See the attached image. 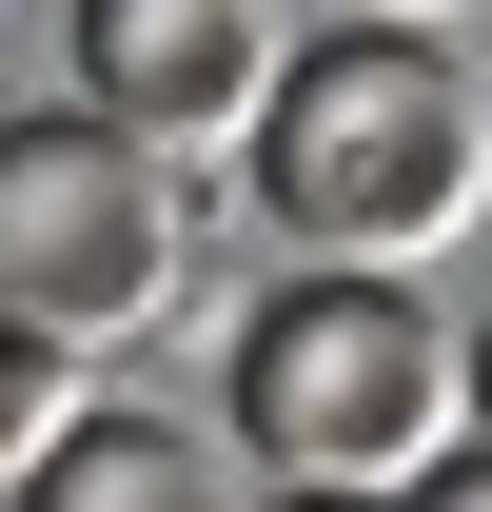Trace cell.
Listing matches in <instances>:
<instances>
[{"instance_id": "obj_1", "label": "cell", "mask_w": 492, "mask_h": 512, "mask_svg": "<svg viewBox=\"0 0 492 512\" xmlns=\"http://www.w3.org/2000/svg\"><path fill=\"white\" fill-rule=\"evenodd\" d=\"M237 178L315 276H414L492 217V79H453L414 20H335V40L276 60Z\"/></svg>"}, {"instance_id": "obj_2", "label": "cell", "mask_w": 492, "mask_h": 512, "mask_svg": "<svg viewBox=\"0 0 492 512\" xmlns=\"http://www.w3.org/2000/svg\"><path fill=\"white\" fill-rule=\"evenodd\" d=\"M276 493H414L433 453L473 434L453 414V316H433L414 276H276L237 316V394H217Z\"/></svg>"}, {"instance_id": "obj_3", "label": "cell", "mask_w": 492, "mask_h": 512, "mask_svg": "<svg viewBox=\"0 0 492 512\" xmlns=\"http://www.w3.org/2000/svg\"><path fill=\"white\" fill-rule=\"evenodd\" d=\"M197 256V178L138 158L119 119H0V335H60V355H119V335L178 316Z\"/></svg>"}, {"instance_id": "obj_4", "label": "cell", "mask_w": 492, "mask_h": 512, "mask_svg": "<svg viewBox=\"0 0 492 512\" xmlns=\"http://www.w3.org/2000/svg\"><path fill=\"white\" fill-rule=\"evenodd\" d=\"M60 20H79V119H119L178 178H217L276 99V60H296L276 0H60Z\"/></svg>"}, {"instance_id": "obj_5", "label": "cell", "mask_w": 492, "mask_h": 512, "mask_svg": "<svg viewBox=\"0 0 492 512\" xmlns=\"http://www.w3.org/2000/svg\"><path fill=\"white\" fill-rule=\"evenodd\" d=\"M0 512H256V493H237V453L178 434V414H79Z\"/></svg>"}, {"instance_id": "obj_6", "label": "cell", "mask_w": 492, "mask_h": 512, "mask_svg": "<svg viewBox=\"0 0 492 512\" xmlns=\"http://www.w3.org/2000/svg\"><path fill=\"white\" fill-rule=\"evenodd\" d=\"M99 414V355H60V335H0V493L40 473V453Z\"/></svg>"}, {"instance_id": "obj_7", "label": "cell", "mask_w": 492, "mask_h": 512, "mask_svg": "<svg viewBox=\"0 0 492 512\" xmlns=\"http://www.w3.org/2000/svg\"><path fill=\"white\" fill-rule=\"evenodd\" d=\"M394 512H492V453L453 434V453H433V473H414V493H394Z\"/></svg>"}, {"instance_id": "obj_8", "label": "cell", "mask_w": 492, "mask_h": 512, "mask_svg": "<svg viewBox=\"0 0 492 512\" xmlns=\"http://www.w3.org/2000/svg\"><path fill=\"white\" fill-rule=\"evenodd\" d=\"M453 414H473V453H492V316L453 335Z\"/></svg>"}, {"instance_id": "obj_9", "label": "cell", "mask_w": 492, "mask_h": 512, "mask_svg": "<svg viewBox=\"0 0 492 512\" xmlns=\"http://www.w3.org/2000/svg\"><path fill=\"white\" fill-rule=\"evenodd\" d=\"M335 20H414V40H433V20H473V0H335Z\"/></svg>"}, {"instance_id": "obj_10", "label": "cell", "mask_w": 492, "mask_h": 512, "mask_svg": "<svg viewBox=\"0 0 492 512\" xmlns=\"http://www.w3.org/2000/svg\"><path fill=\"white\" fill-rule=\"evenodd\" d=\"M256 512H394V493H256Z\"/></svg>"}]
</instances>
